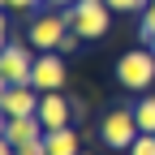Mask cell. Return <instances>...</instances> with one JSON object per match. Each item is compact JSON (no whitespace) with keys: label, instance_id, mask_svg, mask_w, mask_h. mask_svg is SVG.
<instances>
[{"label":"cell","instance_id":"cell-1","mask_svg":"<svg viewBox=\"0 0 155 155\" xmlns=\"http://www.w3.org/2000/svg\"><path fill=\"white\" fill-rule=\"evenodd\" d=\"M69 17V26L82 35V39H104L112 30V9H108V0H78V5L65 9Z\"/></svg>","mask_w":155,"mask_h":155},{"label":"cell","instance_id":"cell-2","mask_svg":"<svg viewBox=\"0 0 155 155\" xmlns=\"http://www.w3.org/2000/svg\"><path fill=\"white\" fill-rule=\"evenodd\" d=\"M116 82L125 91H147L155 86V52L151 48H138V52H125L116 61Z\"/></svg>","mask_w":155,"mask_h":155},{"label":"cell","instance_id":"cell-3","mask_svg":"<svg viewBox=\"0 0 155 155\" xmlns=\"http://www.w3.org/2000/svg\"><path fill=\"white\" fill-rule=\"evenodd\" d=\"M69 30H73V26H69L65 9H61V13H43V17H30L26 43H30L35 52H56V48H61V39H65Z\"/></svg>","mask_w":155,"mask_h":155},{"label":"cell","instance_id":"cell-4","mask_svg":"<svg viewBox=\"0 0 155 155\" xmlns=\"http://www.w3.org/2000/svg\"><path fill=\"white\" fill-rule=\"evenodd\" d=\"M138 134H142V129H138L134 108H112L104 121H99V138H104V147H112V151H129Z\"/></svg>","mask_w":155,"mask_h":155},{"label":"cell","instance_id":"cell-5","mask_svg":"<svg viewBox=\"0 0 155 155\" xmlns=\"http://www.w3.org/2000/svg\"><path fill=\"white\" fill-rule=\"evenodd\" d=\"M35 48L30 43H5V52H0V82L5 86H26L30 73H35Z\"/></svg>","mask_w":155,"mask_h":155},{"label":"cell","instance_id":"cell-6","mask_svg":"<svg viewBox=\"0 0 155 155\" xmlns=\"http://www.w3.org/2000/svg\"><path fill=\"white\" fill-rule=\"evenodd\" d=\"M30 86H35L39 95L61 91V86H65V56H61V52H39L35 73H30Z\"/></svg>","mask_w":155,"mask_h":155},{"label":"cell","instance_id":"cell-7","mask_svg":"<svg viewBox=\"0 0 155 155\" xmlns=\"http://www.w3.org/2000/svg\"><path fill=\"white\" fill-rule=\"evenodd\" d=\"M39 121H43V129L52 134V129H65L69 121H73V99L65 91H48L43 99H39Z\"/></svg>","mask_w":155,"mask_h":155},{"label":"cell","instance_id":"cell-8","mask_svg":"<svg viewBox=\"0 0 155 155\" xmlns=\"http://www.w3.org/2000/svg\"><path fill=\"white\" fill-rule=\"evenodd\" d=\"M39 99H43V95L30 82L26 86H5L0 91V112L5 116H39Z\"/></svg>","mask_w":155,"mask_h":155},{"label":"cell","instance_id":"cell-9","mask_svg":"<svg viewBox=\"0 0 155 155\" xmlns=\"http://www.w3.org/2000/svg\"><path fill=\"white\" fill-rule=\"evenodd\" d=\"M48 129L39 116H5V142L17 151V147H30V142H43Z\"/></svg>","mask_w":155,"mask_h":155},{"label":"cell","instance_id":"cell-10","mask_svg":"<svg viewBox=\"0 0 155 155\" xmlns=\"http://www.w3.org/2000/svg\"><path fill=\"white\" fill-rule=\"evenodd\" d=\"M43 142H48V155H82V151H78V129H73V125L52 129Z\"/></svg>","mask_w":155,"mask_h":155},{"label":"cell","instance_id":"cell-11","mask_svg":"<svg viewBox=\"0 0 155 155\" xmlns=\"http://www.w3.org/2000/svg\"><path fill=\"white\" fill-rule=\"evenodd\" d=\"M134 116H138L142 134H155V95H142V99L134 104Z\"/></svg>","mask_w":155,"mask_h":155},{"label":"cell","instance_id":"cell-12","mask_svg":"<svg viewBox=\"0 0 155 155\" xmlns=\"http://www.w3.org/2000/svg\"><path fill=\"white\" fill-rule=\"evenodd\" d=\"M108 9L112 13H147L151 0H108Z\"/></svg>","mask_w":155,"mask_h":155},{"label":"cell","instance_id":"cell-13","mask_svg":"<svg viewBox=\"0 0 155 155\" xmlns=\"http://www.w3.org/2000/svg\"><path fill=\"white\" fill-rule=\"evenodd\" d=\"M129 155H155V134H138L129 147Z\"/></svg>","mask_w":155,"mask_h":155},{"label":"cell","instance_id":"cell-14","mask_svg":"<svg viewBox=\"0 0 155 155\" xmlns=\"http://www.w3.org/2000/svg\"><path fill=\"white\" fill-rule=\"evenodd\" d=\"M138 39H142V43H151V39H155V9L142 13V22H138Z\"/></svg>","mask_w":155,"mask_h":155},{"label":"cell","instance_id":"cell-15","mask_svg":"<svg viewBox=\"0 0 155 155\" xmlns=\"http://www.w3.org/2000/svg\"><path fill=\"white\" fill-rule=\"evenodd\" d=\"M39 5H48V0H5V9H13V13H35Z\"/></svg>","mask_w":155,"mask_h":155},{"label":"cell","instance_id":"cell-16","mask_svg":"<svg viewBox=\"0 0 155 155\" xmlns=\"http://www.w3.org/2000/svg\"><path fill=\"white\" fill-rule=\"evenodd\" d=\"M17 155H48V142H30V147H17Z\"/></svg>","mask_w":155,"mask_h":155},{"label":"cell","instance_id":"cell-17","mask_svg":"<svg viewBox=\"0 0 155 155\" xmlns=\"http://www.w3.org/2000/svg\"><path fill=\"white\" fill-rule=\"evenodd\" d=\"M52 9H69V5H78V0H48Z\"/></svg>","mask_w":155,"mask_h":155},{"label":"cell","instance_id":"cell-18","mask_svg":"<svg viewBox=\"0 0 155 155\" xmlns=\"http://www.w3.org/2000/svg\"><path fill=\"white\" fill-rule=\"evenodd\" d=\"M147 48H151V52H155V39H151V43H147Z\"/></svg>","mask_w":155,"mask_h":155},{"label":"cell","instance_id":"cell-19","mask_svg":"<svg viewBox=\"0 0 155 155\" xmlns=\"http://www.w3.org/2000/svg\"><path fill=\"white\" fill-rule=\"evenodd\" d=\"M151 9H155V0H151Z\"/></svg>","mask_w":155,"mask_h":155},{"label":"cell","instance_id":"cell-20","mask_svg":"<svg viewBox=\"0 0 155 155\" xmlns=\"http://www.w3.org/2000/svg\"><path fill=\"white\" fill-rule=\"evenodd\" d=\"M82 155H86V151H82Z\"/></svg>","mask_w":155,"mask_h":155}]
</instances>
